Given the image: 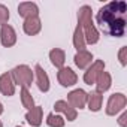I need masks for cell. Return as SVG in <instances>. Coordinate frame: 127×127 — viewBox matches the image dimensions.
I'll use <instances>...</instances> for the list:
<instances>
[{"label": "cell", "instance_id": "1", "mask_svg": "<svg viewBox=\"0 0 127 127\" xmlns=\"http://www.w3.org/2000/svg\"><path fill=\"white\" fill-rule=\"evenodd\" d=\"M127 3L124 0H112L102 6L96 15V23L100 30L109 36L121 37L126 33L127 27Z\"/></svg>", "mask_w": 127, "mask_h": 127}, {"label": "cell", "instance_id": "2", "mask_svg": "<svg viewBox=\"0 0 127 127\" xmlns=\"http://www.w3.org/2000/svg\"><path fill=\"white\" fill-rule=\"evenodd\" d=\"M78 24L82 29L84 37H85V43L87 45H96L100 39V33L97 30V27L94 26L93 21V11L91 6L84 5L78 9Z\"/></svg>", "mask_w": 127, "mask_h": 127}, {"label": "cell", "instance_id": "3", "mask_svg": "<svg viewBox=\"0 0 127 127\" xmlns=\"http://www.w3.org/2000/svg\"><path fill=\"white\" fill-rule=\"evenodd\" d=\"M12 79L15 82V85H20L21 88H29L32 87V82L34 79V72L27 66V64H20L15 66L11 70Z\"/></svg>", "mask_w": 127, "mask_h": 127}, {"label": "cell", "instance_id": "4", "mask_svg": "<svg viewBox=\"0 0 127 127\" xmlns=\"http://www.w3.org/2000/svg\"><path fill=\"white\" fill-rule=\"evenodd\" d=\"M126 105H127V97L123 94V93H114L109 96L108 99V103H106V115L109 117H114L117 115L118 112L124 111L126 109Z\"/></svg>", "mask_w": 127, "mask_h": 127}, {"label": "cell", "instance_id": "5", "mask_svg": "<svg viewBox=\"0 0 127 127\" xmlns=\"http://www.w3.org/2000/svg\"><path fill=\"white\" fill-rule=\"evenodd\" d=\"M105 70V61L103 60H94L91 64L87 67L85 73H84V82L87 85H91L96 82L97 76Z\"/></svg>", "mask_w": 127, "mask_h": 127}, {"label": "cell", "instance_id": "6", "mask_svg": "<svg viewBox=\"0 0 127 127\" xmlns=\"http://www.w3.org/2000/svg\"><path fill=\"white\" fill-rule=\"evenodd\" d=\"M87 96L88 93H85L82 88H76V90H72L69 94H67V103L75 108L76 111L78 109H84L87 106Z\"/></svg>", "mask_w": 127, "mask_h": 127}, {"label": "cell", "instance_id": "7", "mask_svg": "<svg viewBox=\"0 0 127 127\" xmlns=\"http://www.w3.org/2000/svg\"><path fill=\"white\" fill-rule=\"evenodd\" d=\"M57 79L60 82V85L63 87H73L78 82V75L73 72V69L70 67H61L57 72Z\"/></svg>", "mask_w": 127, "mask_h": 127}, {"label": "cell", "instance_id": "8", "mask_svg": "<svg viewBox=\"0 0 127 127\" xmlns=\"http://www.w3.org/2000/svg\"><path fill=\"white\" fill-rule=\"evenodd\" d=\"M0 43L5 48H11L17 43V33L12 26L9 24L0 26Z\"/></svg>", "mask_w": 127, "mask_h": 127}, {"label": "cell", "instance_id": "9", "mask_svg": "<svg viewBox=\"0 0 127 127\" xmlns=\"http://www.w3.org/2000/svg\"><path fill=\"white\" fill-rule=\"evenodd\" d=\"M54 109H55V112H60L64 115V120H67V121H75L78 117V111L75 108H72L66 100H57L54 103Z\"/></svg>", "mask_w": 127, "mask_h": 127}, {"label": "cell", "instance_id": "10", "mask_svg": "<svg viewBox=\"0 0 127 127\" xmlns=\"http://www.w3.org/2000/svg\"><path fill=\"white\" fill-rule=\"evenodd\" d=\"M0 93L6 97H11L15 94V82L12 79L11 72H5L0 75Z\"/></svg>", "mask_w": 127, "mask_h": 127}, {"label": "cell", "instance_id": "11", "mask_svg": "<svg viewBox=\"0 0 127 127\" xmlns=\"http://www.w3.org/2000/svg\"><path fill=\"white\" fill-rule=\"evenodd\" d=\"M33 72H34V75H36V84H37V88H39L42 93L49 91V76H48V73L45 72V69H43L40 64H36Z\"/></svg>", "mask_w": 127, "mask_h": 127}, {"label": "cell", "instance_id": "12", "mask_svg": "<svg viewBox=\"0 0 127 127\" xmlns=\"http://www.w3.org/2000/svg\"><path fill=\"white\" fill-rule=\"evenodd\" d=\"M18 15L23 17L24 20L39 17V6L34 2H23L18 5Z\"/></svg>", "mask_w": 127, "mask_h": 127}, {"label": "cell", "instance_id": "13", "mask_svg": "<svg viewBox=\"0 0 127 127\" xmlns=\"http://www.w3.org/2000/svg\"><path fill=\"white\" fill-rule=\"evenodd\" d=\"M23 30L26 34L29 36H36L40 30H42V21L39 17H33V18H27L23 23Z\"/></svg>", "mask_w": 127, "mask_h": 127}, {"label": "cell", "instance_id": "14", "mask_svg": "<svg viewBox=\"0 0 127 127\" xmlns=\"http://www.w3.org/2000/svg\"><path fill=\"white\" fill-rule=\"evenodd\" d=\"M94 85H96V91H97V93H102V94H103L105 91H108V90L111 88V85H112V76H111V73L106 72V70H103V72L97 76Z\"/></svg>", "mask_w": 127, "mask_h": 127}, {"label": "cell", "instance_id": "15", "mask_svg": "<svg viewBox=\"0 0 127 127\" xmlns=\"http://www.w3.org/2000/svg\"><path fill=\"white\" fill-rule=\"evenodd\" d=\"M42 114H43L42 106H34L30 111H27L26 120L32 127H40L42 126Z\"/></svg>", "mask_w": 127, "mask_h": 127}, {"label": "cell", "instance_id": "16", "mask_svg": "<svg viewBox=\"0 0 127 127\" xmlns=\"http://www.w3.org/2000/svg\"><path fill=\"white\" fill-rule=\"evenodd\" d=\"M73 61H75L76 67H79V69H87L91 63H93V54H91L90 51H87V49H85V51H79V52L75 54Z\"/></svg>", "mask_w": 127, "mask_h": 127}, {"label": "cell", "instance_id": "17", "mask_svg": "<svg viewBox=\"0 0 127 127\" xmlns=\"http://www.w3.org/2000/svg\"><path fill=\"white\" fill-rule=\"evenodd\" d=\"M49 60L52 63V66L57 69L64 67V61H66V52L61 48H52L49 51Z\"/></svg>", "mask_w": 127, "mask_h": 127}, {"label": "cell", "instance_id": "18", "mask_svg": "<svg viewBox=\"0 0 127 127\" xmlns=\"http://www.w3.org/2000/svg\"><path fill=\"white\" fill-rule=\"evenodd\" d=\"M102 103H103V96L102 93L97 91H91L87 96V106L91 112H99L102 109Z\"/></svg>", "mask_w": 127, "mask_h": 127}, {"label": "cell", "instance_id": "19", "mask_svg": "<svg viewBox=\"0 0 127 127\" xmlns=\"http://www.w3.org/2000/svg\"><path fill=\"white\" fill-rule=\"evenodd\" d=\"M73 46H75L76 52H79V51H85V48H87L85 37H84V33H82V29H81L79 24L75 27V32H73Z\"/></svg>", "mask_w": 127, "mask_h": 127}, {"label": "cell", "instance_id": "20", "mask_svg": "<svg viewBox=\"0 0 127 127\" xmlns=\"http://www.w3.org/2000/svg\"><path fill=\"white\" fill-rule=\"evenodd\" d=\"M46 124H48L49 127H64L66 120L63 118L61 115H58V114L51 112V114L46 115Z\"/></svg>", "mask_w": 127, "mask_h": 127}, {"label": "cell", "instance_id": "21", "mask_svg": "<svg viewBox=\"0 0 127 127\" xmlns=\"http://www.w3.org/2000/svg\"><path fill=\"white\" fill-rule=\"evenodd\" d=\"M21 103L27 111L34 108V99L32 97V93L29 91V88H21Z\"/></svg>", "mask_w": 127, "mask_h": 127}, {"label": "cell", "instance_id": "22", "mask_svg": "<svg viewBox=\"0 0 127 127\" xmlns=\"http://www.w3.org/2000/svg\"><path fill=\"white\" fill-rule=\"evenodd\" d=\"M8 20H9V9L8 6L0 3V26L8 24Z\"/></svg>", "mask_w": 127, "mask_h": 127}, {"label": "cell", "instance_id": "23", "mask_svg": "<svg viewBox=\"0 0 127 127\" xmlns=\"http://www.w3.org/2000/svg\"><path fill=\"white\" fill-rule=\"evenodd\" d=\"M118 60L121 63V66H127V46H121L118 52Z\"/></svg>", "mask_w": 127, "mask_h": 127}, {"label": "cell", "instance_id": "24", "mask_svg": "<svg viewBox=\"0 0 127 127\" xmlns=\"http://www.w3.org/2000/svg\"><path fill=\"white\" fill-rule=\"evenodd\" d=\"M118 126H120V127H127V111H126V109L123 111V114H121L120 118H118Z\"/></svg>", "mask_w": 127, "mask_h": 127}, {"label": "cell", "instance_id": "25", "mask_svg": "<svg viewBox=\"0 0 127 127\" xmlns=\"http://www.w3.org/2000/svg\"><path fill=\"white\" fill-rule=\"evenodd\" d=\"M3 111H5V108H3V103H2V102H0V115H2V114H3Z\"/></svg>", "mask_w": 127, "mask_h": 127}, {"label": "cell", "instance_id": "26", "mask_svg": "<svg viewBox=\"0 0 127 127\" xmlns=\"http://www.w3.org/2000/svg\"><path fill=\"white\" fill-rule=\"evenodd\" d=\"M0 127H3V123H2V121H0Z\"/></svg>", "mask_w": 127, "mask_h": 127}, {"label": "cell", "instance_id": "27", "mask_svg": "<svg viewBox=\"0 0 127 127\" xmlns=\"http://www.w3.org/2000/svg\"><path fill=\"white\" fill-rule=\"evenodd\" d=\"M17 127H23V126H17Z\"/></svg>", "mask_w": 127, "mask_h": 127}]
</instances>
